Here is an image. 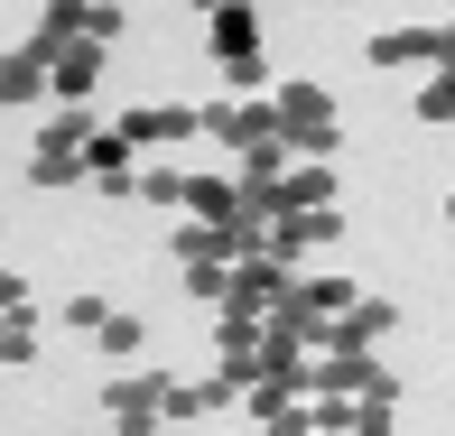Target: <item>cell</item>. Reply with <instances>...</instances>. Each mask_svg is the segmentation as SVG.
Returning <instances> with one entry per match:
<instances>
[{"mask_svg":"<svg viewBox=\"0 0 455 436\" xmlns=\"http://www.w3.org/2000/svg\"><path fill=\"white\" fill-rule=\"evenodd\" d=\"M204 121H196V102H131L121 112V139L131 149H158V139H196Z\"/></svg>","mask_w":455,"mask_h":436,"instance_id":"ba28073f","label":"cell"},{"mask_svg":"<svg viewBox=\"0 0 455 436\" xmlns=\"http://www.w3.org/2000/svg\"><path fill=\"white\" fill-rule=\"evenodd\" d=\"M186 10H196V19H214V10H233V0H186Z\"/></svg>","mask_w":455,"mask_h":436,"instance_id":"ffe728a7","label":"cell"},{"mask_svg":"<svg viewBox=\"0 0 455 436\" xmlns=\"http://www.w3.org/2000/svg\"><path fill=\"white\" fill-rule=\"evenodd\" d=\"M168 260L186 269V260H233L223 251V223H196V214H177V233H168Z\"/></svg>","mask_w":455,"mask_h":436,"instance_id":"7c38bea8","label":"cell"},{"mask_svg":"<svg viewBox=\"0 0 455 436\" xmlns=\"http://www.w3.org/2000/svg\"><path fill=\"white\" fill-rule=\"evenodd\" d=\"M446 47H455V37H446V19H419V28H371V66H427V75H437L446 66Z\"/></svg>","mask_w":455,"mask_h":436,"instance_id":"5b68a950","label":"cell"},{"mask_svg":"<svg viewBox=\"0 0 455 436\" xmlns=\"http://www.w3.org/2000/svg\"><path fill=\"white\" fill-rule=\"evenodd\" d=\"M168 381H177V371H158V362L112 371V381H102V418H112L121 436H158V427H168Z\"/></svg>","mask_w":455,"mask_h":436,"instance_id":"7a4b0ae2","label":"cell"},{"mask_svg":"<svg viewBox=\"0 0 455 436\" xmlns=\"http://www.w3.org/2000/svg\"><path fill=\"white\" fill-rule=\"evenodd\" d=\"M19 306H28V279H19V269H0V316H19Z\"/></svg>","mask_w":455,"mask_h":436,"instance_id":"d6986e66","label":"cell"},{"mask_svg":"<svg viewBox=\"0 0 455 436\" xmlns=\"http://www.w3.org/2000/svg\"><path fill=\"white\" fill-rule=\"evenodd\" d=\"M102 353H112V362H140V344H149V325H140V316H121V306H112V316H102V335H93Z\"/></svg>","mask_w":455,"mask_h":436,"instance_id":"4fadbf2b","label":"cell"},{"mask_svg":"<svg viewBox=\"0 0 455 436\" xmlns=\"http://www.w3.org/2000/svg\"><path fill=\"white\" fill-rule=\"evenodd\" d=\"M131 195H140V204H186V168H140Z\"/></svg>","mask_w":455,"mask_h":436,"instance_id":"2e32d148","label":"cell"},{"mask_svg":"<svg viewBox=\"0 0 455 436\" xmlns=\"http://www.w3.org/2000/svg\"><path fill=\"white\" fill-rule=\"evenodd\" d=\"M102 316H112L102 288H75V297H66V325H75V335H102Z\"/></svg>","mask_w":455,"mask_h":436,"instance_id":"ac0fdd59","label":"cell"},{"mask_svg":"<svg viewBox=\"0 0 455 436\" xmlns=\"http://www.w3.org/2000/svg\"><path fill=\"white\" fill-rule=\"evenodd\" d=\"M0 362H37V306L0 316Z\"/></svg>","mask_w":455,"mask_h":436,"instance_id":"9a60e30c","label":"cell"},{"mask_svg":"<svg viewBox=\"0 0 455 436\" xmlns=\"http://www.w3.org/2000/svg\"><path fill=\"white\" fill-rule=\"evenodd\" d=\"M390 325H400V306L381 297V288H363L354 306L335 316V335H325V353H381L390 344Z\"/></svg>","mask_w":455,"mask_h":436,"instance_id":"8992f818","label":"cell"},{"mask_svg":"<svg viewBox=\"0 0 455 436\" xmlns=\"http://www.w3.org/2000/svg\"><path fill=\"white\" fill-rule=\"evenodd\" d=\"M325 204H335V158H288L279 214H325Z\"/></svg>","mask_w":455,"mask_h":436,"instance_id":"9c48e42d","label":"cell"},{"mask_svg":"<svg viewBox=\"0 0 455 436\" xmlns=\"http://www.w3.org/2000/svg\"><path fill=\"white\" fill-rule=\"evenodd\" d=\"M242 10H270V0H242Z\"/></svg>","mask_w":455,"mask_h":436,"instance_id":"7402d4cb","label":"cell"},{"mask_svg":"<svg viewBox=\"0 0 455 436\" xmlns=\"http://www.w3.org/2000/svg\"><path fill=\"white\" fill-rule=\"evenodd\" d=\"M84 177L102 186V195H131V177H140V149L121 139V121H93V139H84Z\"/></svg>","mask_w":455,"mask_h":436,"instance_id":"52a82bcc","label":"cell"},{"mask_svg":"<svg viewBox=\"0 0 455 436\" xmlns=\"http://www.w3.org/2000/svg\"><path fill=\"white\" fill-rule=\"evenodd\" d=\"M446 223H455V195H446Z\"/></svg>","mask_w":455,"mask_h":436,"instance_id":"603a6c76","label":"cell"},{"mask_svg":"<svg viewBox=\"0 0 455 436\" xmlns=\"http://www.w3.org/2000/svg\"><path fill=\"white\" fill-rule=\"evenodd\" d=\"M84 139H93V112H84V102H56V112L37 121L28 186H75V177H84Z\"/></svg>","mask_w":455,"mask_h":436,"instance_id":"3957f363","label":"cell"},{"mask_svg":"<svg viewBox=\"0 0 455 436\" xmlns=\"http://www.w3.org/2000/svg\"><path fill=\"white\" fill-rule=\"evenodd\" d=\"M270 112H279V139H288L298 158H335V149H344L335 93H325L316 75H279V84H270Z\"/></svg>","mask_w":455,"mask_h":436,"instance_id":"6da1fadb","label":"cell"},{"mask_svg":"<svg viewBox=\"0 0 455 436\" xmlns=\"http://www.w3.org/2000/svg\"><path fill=\"white\" fill-rule=\"evenodd\" d=\"M37 56H47V102H93L102 56H112V47H93V37H56V47H37Z\"/></svg>","mask_w":455,"mask_h":436,"instance_id":"277c9868","label":"cell"},{"mask_svg":"<svg viewBox=\"0 0 455 436\" xmlns=\"http://www.w3.org/2000/svg\"><path fill=\"white\" fill-rule=\"evenodd\" d=\"M446 37H455V0H446Z\"/></svg>","mask_w":455,"mask_h":436,"instance_id":"44dd1931","label":"cell"},{"mask_svg":"<svg viewBox=\"0 0 455 436\" xmlns=\"http://www.w3.org/2000/svg\"><path fill=\"white\" fill-rule=\"evenodd\" d=\"M419 121H427V131H455V75H446V66L419 84Z\"/></svg>","mask_w":455,"mask_h":436,"instance_id":"5bb4252c","label":"cell"},{"mask_svg":"<svg viewBox=\"0 0 455 436\" xmlns=\"http://www.w3.org/2000/svg\"><path fill=\"white\" fill-rule=\"evenodd\" d=\"M121 28H131L121 0H84V37H93V47H121Z\"/></svg>","mask_w":455,"mask_h":436,"instance_id":"e0dca14e","label":"cell"},{"mask_svg":"<svg viewBox=\"0 0 455 436\" xmlns=\"http://www.w3.org/2000/svg\"><path fill=\"white\" fill-rule=\"evenodd\" d=\"M177 214H196V223H242V186H233V168L223 177H186V204Z\"/></svg>","mask_w":455,"mask_h":436,"instance_id":"8fae6325","label":"cell"},{"mask_svg":"<svg viewBox=\"0 0 455 436\" xmlns=\"http://www.w3.org/2000/svg\"><path fill=\"white\" fill-rule=\"evenodd\" d=\"M28 102H47V56L10 47V56H0V112H28Z\"/></svg>","mask_w":455,"mask_h":436,"instance_id":"30bf717a","label":"cell"}]
</instances>
